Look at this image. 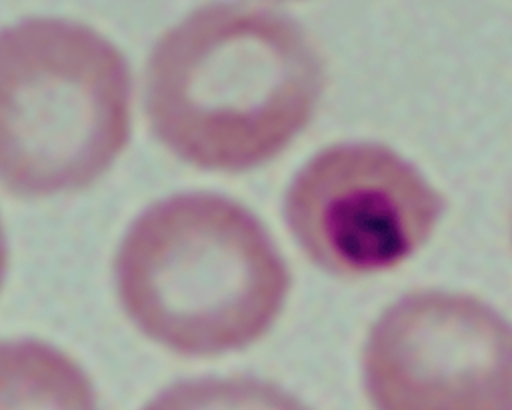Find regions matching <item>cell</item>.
I'll return each instance as SVG.
<instances>
[{
    "instance_id": "cell-1",
    "label": "cell",
    "mask_w": 512,
    "mask_h": 410,
    "mask_svg": "<svg viewBox=\"0 0 512 410\" xmlns=\"http://www.w3.org/2000/svg\"><path fill=\"white\" fill-rule=\"evenodd\" d=\"M324 64L286 16L232 2L192 10L154 44L144 74L152 136L208 172L274 160L310 124Z\"/></svg>"
},
{
    "instance_id": "cell-2",
    "label": "cell",
    "mask_w": 512,
    "mask_h": 410,
    "mask_svg": "<svg viewBox=\"0 0 512 410\" xmlns=\"http://www.w3.org/2000/svg\"><path fill=\"white\" fill-rule=\"evenodd\" d=\"M290 272L262 222L214 192L154 202L124 232L114 288L130 324L182 356L260 340L280 316Z\"/></svg>"
},
{
    "instance_id": "cell-3",
    "label": "cell",
    "mask_w": 512,
    "mask_h": 410,
    "mask_svg": "<svg viewBox=\"0 0 512 410\" xmlns=\"http://www.w3.org/2000/svg\"><path fill=\"white\" fill-rule=\"evenodd\" d=\"M132 136V72L98 30L26 18L0 30V186L44 200L94 186Z\"/></svg>"
},
{
    "instance_id": "cell-4",
    "label": "cell",
    "mask_w": 512,
    "mask_h": 410,
    "mask_svg": "<svg viewBox=\"0 0 512 410\" xmlns=\"http://www.w3.org/2000/svg\"><path fill=\"white\" fill-rule=\"evenodd\" d=\"M442 210L440 192L374 142L320 150L284 198L286 224L304 254L342 278L400 266L430 240Z\"/></svg>"
},
{
    "instance_id": "cell-5",
    "label": "cell",
    "mask_w": 512,
    "mask_h": 410,
    "mask_svg": "<svg viewBox=\"0 0 512 410\" xmlns=\"http://www.w3.org/2000/svg\"><path fill=\"white\" fill-rule=\"evenodd\" d=\"M362 366L374 410H512V324L468 294L396 300L370 328Z\"/></svg>"
},
{
    "instance_id": "cell-6",
    "label": "cell",
    "mask_w": 512,
    "mask_h": 410,
    "mask_svg": "<svg viewBox=\"0 0 512 410\" xmlns=\"http://www.w3.org/2000/svg\"><path fill=\"white\" fill-rule=\"evenodd\" d=\"M0 410H100L86 370L40 338L0 340Z\"/></svg>"
},
{
    "instance_id": "cell-7",
    "label": "cell",
    "mask_w": 512,
    "mask_h": 410,
    "mask_svg": "<svg viewBox=\"0 0 512 410\" xmlns=\"http://www.w3.org/2000/svg\"><path fill=\"white\" fill-rule=\"evenodd\" d=\"M142 410H308L282 388L246 376L178 382Z\"/></svg>"
},
{
    "instance_id": "cell-8",
    "label": "cell",
    "mask_w": 512,
    "mask_h": 410,
    "mask_svg": "<svg viewBox=\"0 0 512 410\" xmlns=\"http://www.w3.org/2000/svg\"><path fill=\"white\" fill-rule=\"evenodd\" d=\"M6 272H8V240H6L4 224H2V218H0V290H2L4 280H6Z\"/></svg>"
}]
</instances>
